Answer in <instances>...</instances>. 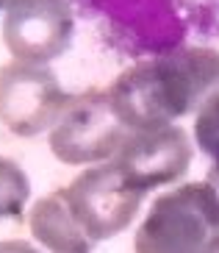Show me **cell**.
I'll return each instance as SVG.
<instances>
[{"label":"cell","instance_id":"5","mask_svg":"<svg viewBox=\"0 0 219 253\" xmlns=\"http://www.w3.org/2000/svg\"><path fill=\"white\" fill-rule=\"evenodd\" d=\"M67 195L86 237L92 242H100L128 228L147 192L136 189L122 175V170L111 162L83 170L67 186Z\"/></svg>","mask_w":219,"mask_h":253},{"label":"cell","instance_id":"3","mask_svg":"<svg viewBox=\"0 0 219 253\" xmlns=\"http://www.w3.org/2000/svg\"><path fill=\"white\" fill-rule=\"evenodd\" d=\"M131 134L133 131H128L111 109L109 92L92 89L75 95L56 120L50 131V150L64 164H92L117 156Z\"/></svg>","mask_w":219,"mask_h":253},{"label":"cell","instance_id":"2","mask_svg":"<svg viewBox=\"0 0 219 253\" xmlns=\"http://www.w3.org/2000/svg\"><path fill=\"white\" fill-rule=\"evenodd\" d=\"M219 237V195L208 181L161 195L136 231V253H203Z\"/></svg>","mask_w":219,"mask_h":253},{"label":"cell","instance_id":"8","mask_svg":"<svg viewBox=\"0 0 219 253\" xmlns=\"http://www.w3.org/2000/svg\"><path fill=\"white\" fill-rule=\"evenodd\" d=\"M31 234L53 253H92V239L73 211L67 189L44 195L31 209Z\"/></svg>","mask_w":219,"mask_h":253},{"label":"cell","instance_id":"1","mask_svg":"<svg viewBox=\"0 0 219 253\" xmlns=\"http://www.w3.org/2000/svg\"><path fill=\"white\" fill-rule=\"evenodd\" d=\"M219 89V53L211 47H175L136 61L111 84V109L128 131H155L191 114Z\"/></svg>","mask_w":219,"mask_h":253},{"label":"cell","instance_id":"11","mask_svg":"<svg viewBox=\"0 0 219 253\" xmlns=\"http://www.w3.org/2000/svg\"><path fill=\"white\" fill-rule=\"evenodd\" d=\"M0 253H39V251L25 239H6V242H0Z\"/></svg>","mask_w":219,"mask_h":253},{"label":"cell","instance_id":"12","mask_svg":"<svg viewBox=\"0 0 219 253\" xmlns=\"http://www.w3.org/2000/svg\"><path fill=\"white\" fill-rule=\"evenodd\" d=\"M203 253H219V237L214 239V242H211V245H208V248H205Z\"/></svg>","mask_w":219,"mask_h":253},{"label":"cell","instance_id":"7","mask_svg":"<svg viewBox=\"0 0 219 253\" xmlns=\"http://www.w3.org/2000/svg\"><path fill=\"white\" fill-rule=\"evenodd\" d=\"M114 164L142 192L172 184L191 164L189 134L178 126H164L155 128V131H136L117 150Z\"/></svg>","mask_w":219,"mask_h":253},{"label":"cell","instance_id":"4","mask_svg":"<svg viewBox=\"0 0 219 253\" xmlns=\"http://www.w3.org/2000/svg\"><path fill=\"white\" fill-rule=\"evenodd\" d=\"M73 95L44 64L8 61L0 67V123L17 136H34L56 126Z\"/></svg>","mask_w":219,"mask_h":253},{"label":"cell","instance_id":"10","mask_svg":"<svg viewBox=\"0 0 219 253\" xmlns=\"http://www.w3.org/2000/svg\"><path fill=\"white\" fill-rule=\"evenodd\" d=\"M31 198V181L20 164L0 156V220H20Z\"/></svg>","mask_w":219,"mask_h":253},{"label":"cell","instance_id":"9","mask_svg":"<svg viewBox=\"0 0 219 253\" xmlns=\"http://www.w3.org/2000/svg\"><path fill=\"white\" fill-rule=\"evenodd\" d=\"M194 139H197L200 150L211 159L208 184L219 195V92L200 106L197 120H194Z\"/></svg>","mask_w":219,"mask_h":253},{"label":"cell","instance_id":"6","mask_svg":"<svg viewBox=\"0 0 219 253\" xmlns=\"http://www.w3.org/2000/svg\"><path fill=\"white\" fill-rule=\"evenodd\" d=\"M75 34L73 0H14L6 8L3 42L14 59L47 64L70 47Z\"/></svg>","mask_w":219,"mask_h":253},{"label":"cell","instance_id":"13","mask_svg":"<svg viewBox=\"0 0 219 253\" xmlns=\"http://www.w3.org/2000/svg\"><path fill=\"white\" fill-rule=\"evenodd\" d=\"M11 3H14V0H0V11H3V8H8Z\"/></svg>","mask_w":219,"mask_h":253}]
</instances>
